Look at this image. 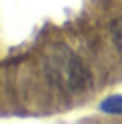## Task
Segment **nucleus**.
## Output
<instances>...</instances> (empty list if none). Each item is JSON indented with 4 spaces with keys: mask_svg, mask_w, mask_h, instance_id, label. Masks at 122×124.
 Here are the masks:
<instances>
[{
    "mask_svg": "<svg viewBox=\"0 0 122 124\" xmlns=\"http://www.w3.org/2000/svg\"><path fill=\"white\" fill-rule=\"evenodd\" d=\"M42 68L46 78L62 92H80L90 84V72L66 44H50L42 54Z\"/></svg>",
    "mask_w": 122,
    "mask_h": 124,
    "instance_id": "obj_1",
    "label": "nucleus"
},
{
    "mask_svg": "<svg viewBox=\"0 0 122 124\" xmlns=\"http://www.w3.org/2000/svg\"><path fill=\"white\" fill-rule=\"evenodd\" d=\"M102 110H106V112H112V114L122 112V96L108 98V100H106V102L102 104Z\"/></svg>",
    "mask_w": 122,
    "mask_h": 124,
    "instance_id": "obj_2",
    "label": "nucleus"
},
{
    "mask_svg": "<svg viewBox=\"0 0 122 124\" xmlns=\"http://www.w3.org/2000/svg\"><path fill=\"white\" fill-rule=\"evenodd\" d=\"M112 42L116 44V48L122 52V16L112 24Z\"/></svg>",
    "mask_w": 122,
    "mask_h": 124,
    "instance_id": "obj_3",
    "label": "nucleus"
}]
</instances>
